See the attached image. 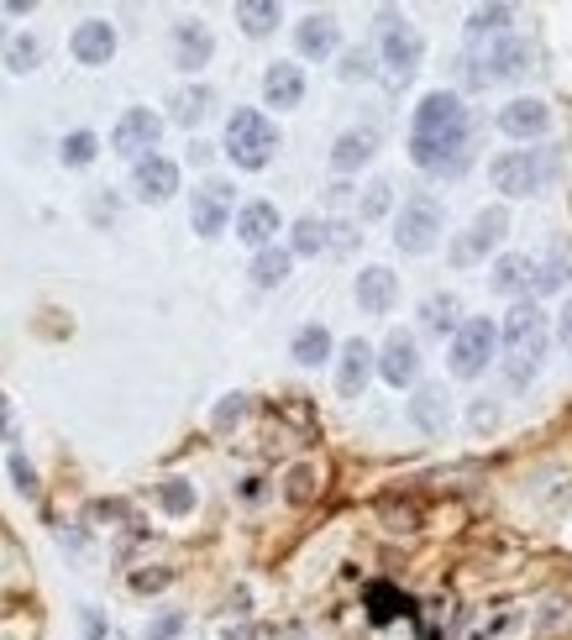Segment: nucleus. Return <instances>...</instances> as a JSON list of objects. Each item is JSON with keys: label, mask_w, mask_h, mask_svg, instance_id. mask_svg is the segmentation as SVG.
I'll list each match as a JSON object with an SVG mask.
<instances>
[{"label": "nucleus", "mask_w": 572, "mask_h": 640, "mask_svg": "<svg viewBox=\"0 0 572 640\" xmlns=\"http://www.w3.org/2000/svg\"><path fill=\"white\" fill-rule=\"evenodd\" d=\"M494 347H499V326L478 315V321H462L452 336V373L457 378H478L488 357H494Z\"/></svg>", "instance_id": "0eeeda50"}, {"label": "nucleus", "mask_w": 572, "mask_h": 640, "mask_svg": "<svg viewBox=\"0 0 572 640\" xmlns=\"http://www.w3.org/2000/svg\"><path fill=\"white\" fill-rule=\"evenodd\" d=\"M95 153H100L95 131H69V137H63V148H59V158L69 163V168H90Z\"/></svg>", "instance_id": "f704fd0d"}, {"label": "nucleus", "mask_w": 572, "mask_h": 640, "mask_svg": "<svg viewBox=\"0 0 572 640\" xmlns=\"http://www.w3.org/2000/svg\"><path fill=\"white\" fill-rule=\"evenodd\" d=\"M11 478H16V488H22L27 499H37V473H32V462L22 457V452H11Z\"/></svg>", "instance_id": "79ce46f5"}, {"label": "nucleus", "mask_w": 572, "mask_h": 640, "mask_svg": "<svg viewBox=\"0 0 572 640\" xmlns=\"http://www.w3.org/2000/svg\"><path fill=\"white\" fill-rule=\"evenodd\" d=\"M373 367L384 373V384H394V389H410V384L421 378V352H415V336L394 331L389 341H384V352L373 357Z\"/></svg>", "instance_id": "ddd939ff"}, {"label": "nucleus", "mask_w": 572, "mask_h": 640, "mask_svg": "<svg viewBox=\"0 0 572 640\" xmlns=\"http://www.w3.org/2000/svg\"><path fill=\"white\" fill-rule=\"evenodd\" d=\"M568 278H572V247L557 242V247H551V258H546V263H536V278H531V284H536L542 294H551V289H562Z\"/></svg>", "instance_id": "7c9ffc66"}, {"label": "nucleus", "mask_w": 572, "mask_h": 640, "mask_svg": "<svg viewBox=\"0 0 572 640\" xmlns=\"http://www.w3.org/2000/svg\"><path fill=\"white\" fill-rule=\"evenodd\" d=\"M373 148H378V137H373L368 126H358V131H341V137H336V148H332V168H336V174H358L362 163L373 158Z\"/></svg>", "instance_id": "b1692460"}, {"label": "nucleus", "mask_w": 572, "mask_h": 640, "mask_svg": "<svg viewBox=\"0 0 572 640\" xmlns=\"http://www.w3.org/2000/svg\"><path fill=\"white\" fill-rule=\"evenodd\" d=\"M358 305L368 310V315H389V310L399 305V278H394V268H362Z\"/></svg>", "instance_id": "f3484780"}, {"label": "nucleus", "mask_w": 572, "mask_h": 640, "mask_svg": "<svg viewBox=\"0 0 572 640\" xmlns=\"http://www.w3.org/2000/svg\"><path fill=\"white\" fill-rule=\"evenodd\" d=\"M232 184L226 179H206L195 189V200H189V221H195V231L200 237H221L226 231V221H232Z\"/></svg>", "instance_id": "1a4fd4ad"}, {"label": "nucleus", "mask_w": 572, "mask_h": 640, "mask_svg": "<svg viewBox=\"0 0 572 640\" xmlns=\"http://www.w3.org/2000/svg\"><path fill=\"white\" fill-rule=\"evenodd\" d=\"M169 582H174L169 567H148V573H132V593H163Z\"/></svg>", "instance_id": "a19ab883"}, {"label": "nucleus", "mask_w": 572, "mask_h": 640, "mask_svg": "<svg viewBox=\"0 0 572 640\" xmlns=\"http://www.w3.org/2000/svg\"><path fill=\"white\" fill-rule=\"evenodd\" d=\"M241 415H247V394H226L221 404H215L211 426L215 430H232V426H241Z\"/></svg>", "instance_id": "58836bf2"}, {"label": "nucleus", "mask_w": 572, "mask_h": 640, "mask_svg": "<svg viewBox=\"0 0 572 640\" xmlns=\"http://www.w3.org/2000/svg\"><path fill=\"white\" fill-rule=\"evenodd\" d=\"M505 231H510V211H505V205H488V211L468 226V237L452 242V263H478V258H488L494 247L505 242Z\"/></svg>", "instance_id": "9d476101"}, {"label": "nucleus", "mask_w": 572, "mask_h": 640, "mask_svg": "<svg viewBox=\"0 0 572 640\" xmlns=\"http://www.w3.org/2000/svg\"><path fill=\"white\" fill-rule=\"evenodd\" d=\"M378 53H384V68H389L394 79H410L415 68H421V32L410 27L405 16H394V11H384V37H378Z\"/></svg>", "instance_id": "6e6552de"}, {"label": "nucleus", "mask_w": 572, "mask_h": 640, "mask_svg": "<svg viewBox=\"0 0 572 640\" xmlns=\"http://www.w3.org/2000/svg\"><path fill=\"white\" fill-rule=\"evenodd\" d=\"M557 168H562V158L557 148H525V153H499L488 163V179L499 194H510V200H525V194H542L546 184L557 179Z\"/></svg>", "instance_id": "7ed1b4c3"}, {"label": "nucleus", "mask_w": 572, "mask_h": 640, "mask_svg": "<svg viewBox=\"0 0 572 640\" xmlns=\"http://www.w3.org/2000/svg\"><path fill=\"white\" fill-rule=\"evenodd\" d=\"M132 189H137L148 205L174 200V194H179V163H174V158H158V153L137 158V163H132Z\"/></svg>", "instance_id": "9b49d317"}, {"label": "nucleus", "mask_w": 572, "mask_h": 640, "mask_svg": "<svg viewBox=\"0 0 572 640\" xmlns=\"http://www.w3.org/2000/svg\"><path fill=\"white\" fill-rule=\"evenodd\" d=\"M278 16H284V11H278L273 0H241L237 5V22L247 37H269V32L278 27Z\"/></svg>", "instance_id": "2f4dec72"}, {"label": "nucleus", "mask_w": 572, "mask_h": 640, "mask_svg": "<svg viewBox=\"0 0 572 640\" xmlns=\"http://www.w3.org/2000/svg\"><path fill=\"white\" fill-rule=\"evenodd\" d=\"M0 436H5V441L16 436V426H11V410H5V394H0Z\"/></svg>", "instance_id": "8fccbe9b"}, {"label": "nucleus", "mask_w": 572, "mask_h": 640, "mask_svg": "<svg viewBox=\"0 0 572 640\" xmlns=\"http://www.w3.org/2000/svg\"><path fill=\"white\" fill-rule=\"evenodd\" d=\"M421 326L431 336H457V326H462V300L457 294H431L421 305Z\"/></svg>", "instance_id": "a878e982"}, {"label": "nucleus", "mask_w": 572, "mask_h": 640, "mask_svg": "<svg viewBox=\"0 0 572 640\" xmlns=\"http://www.w3.org/2000/svg\"><path fill=\"white\" fill-rule=\"evenodd\" d=\"M42 63V42L32 37V32H22V37H11L5 42V68H16V74H32Z\"/></svg>", "instance_id": "72a5a7b5"}, {"label": "nucleus", "mask_w": 572, "mask_h": 640, "mask_svg": "<svg viewBox=\"0 0 572 640\" xmlns=\"http://www.w3.org/2000/svg\"><path fill=\"white\" fill-rule=\"evenodd\" d=\"M79 625H85V640H121L116 630L105 625V614H100V610H85V619H79Z\"/></svg>", "instance_id": "49530a36"}, {"label": "nucleus", "mask_w": 572, "mask_h": 640, "mask_svg": "<svg viewBox=\"0 0 572 640\" xmlns=\"http://www.w3.org/2000/svg\"><path fill=\"white\" fill-rule=\"evenodd\" d=\"M284 493H289V504H304V499H315V467H310V462L289 467V478H284Z\"/></svg>", "instance_id": "4c0bfd02"}, {"label": "nucleus", "mask_w": 572, "mask_h": 640, "mask_svg": "<svg viewBox=\"0 0 572 640\" xmlns=\"http://www.w3.org/2000/svg\"><path fill=\"white\" fill-rule=\"evenodd\" d=\"M158 137H163V122H158L152 111H126L116 122V131H111V148L137 163V158H148L152 148H158Z\"/></svg>", "instance_id": "f8f14e48"}, {"label": "nucleus", "mask_w": 572, "mask_h": 640, "mask_svg": "<svg viewBox=\"0 0 572 640\" xmlns=\"http://www.w3.org/2000/svg\"><path fill=\"white\" fill-rule=\"evenodd\" d=\"M557 341H562V347L572 352V300H568V310L557 315Z\"/></svg>", "instance_id": "09e8293b"}, {"label": "nucleus", "mask_w": 572, "mask_h": 640, "mask_svg": "<svg viewBox=\"0 0 572 640\" xmlns=\"http://www.w3.org/2000/svg\"><path fill=\"white\" fill-rule=\"evenodd\" d=\"M468 426H473V430H494V426H499V410H494V399H478V404L468 410Z\"/></svg>", "instance_id": "a18cd8bd"}, {"label": "nucleus", "mask_w": 572, "mask_h": 640, "mask_svg": "<svg viewBox=\"0 0 572 640\" xmlns=\"http://www.w3.org/2000/svg\"><path fill=\"white\" fill-rule=\"evenodd\" d=\"M499 131L514 137V142L546 137V131H551V105H546V100H510V105L499 111Z\"/></svg>", "instance_id": "4468645a"}, {"label": "nucleus", "mask_w": 572, "mask_h": 640, "mask_svg": "<svg viewBox=\"0 0 572 640\" xmlns=\"http://www.w3.org/2000/svg\"><path fill=\"white\" fill-rule=\"evenodd\" d=\"M158 504H163L169 515H189V510H195V484H184V478L158 484Z\"/></svg>", "instance_id": "e433bc0d"}, {"label": "nucleus", "mask_w": 572, "mask_h": 640, "mask_svg": "<svg viewBox=\"0 0 572 640\" xmlns=\"http://www.w3.org/2000/svg\"><path fill=\"white\" fill-rule=\"evenodd\" d=\"M362 237H358V226H326V247H341V252H352Z\"/></svg>", "instance_id": "de8ad7c7"}, {"label": "nucleus", "mask_w": 572, "mask_h": 640, "mask_svg": "<svg viewBox=\"0 0 572 640\" xmlns=\"http://www.w3.org/2000/svg\"><path fill=\"white\" fill-rule=\"evenodd\" d=\"M226 153H232L237 168L258 174L278 153V131H273V122L263 111H232V122H226Z\"/></svg>", "instance_id": "39448f33"}, {"label": "nucleus", "mask_w": 572, "mask_h": 640, "mask_svg": "<svg viewBox=\"0 0 572 640\" xmlns=\"http://www.w3.org/2000/svg\"><path fill=\"white\" fill-rule=\"evenodd\" d=\"M336 42H341V27H336L326 11H315V16H304L300 27H295V48H300L304 59H332Z\"/></svg>", "instance_id": "6ab92c4d"}, {"label": "nucleus", "mask_w": 572, "mask_h": 640, "mask_svg": "<svg viewBox=\"0 0 572 640\" xmlns=\"http://www.w3.org/2000/svg\"><path fill=\"white\" fill-rule=\"evenodd\" d=\"M179 630H184V614H158V619L148 625V636H142V640H174Z\"/></svg>", "instance_id": "37998d69"}, {"label": "nucleus", "mask_w": 572, "mask_h": 640, "mask_svg": "<svg viewBox=\"0 0 572 640\" xmlns=\"http://www.w3.org/2000/svg\"><path fill=\"white\" fill-rule=\"evenodd\" d=\"M505 373H510V389H525V384H536V373L546 363V341H551V326H546V315L536 305H514L510 321H505Z\"/></svg>", "instance_id": "f03ea898"}, {"label": "nucleus", "mask_w": 572, "mask_h": 640, "mask_svg": "<svg viewBox=\"0 0 572 640\" xmlns=\"http://www.w3.org/2000/svg\"><path fill=\"white\" fill-rule=\"evenodd\" d=\"M315 258V252H326V221L321 215H300L295 221V247H289V258Z\"/></svg>", "instance_id": "473e14b6"}, {"label": "nucleus", "mask_w": 572, "mask_h": 640, "mask_svg": "<svg viewBox=\"0 0 572 640\" xmlns=\"http://www.w3.org/2000/svg\"><path fill=\"white\" fill-rule=\"evenodd\" d=\"M389 179H378V184H368V200H362V215H384L389 211Z\"/></svg>", "instance_id": "c03bdc74"}, {"label": "nucleus", "mask_w": 572, "mask_h": 640, "mask_svg": "<svg viewBox=\"0 0 572 640\" xmlns=\"http://www.w3.org/2000/svg\"><path fill=\"white\" fill-rule=\"evenodd\" d=\"M531 278H536V258H525V252H505L494 263V289H505V294H520Z\"/></svg>", "instance_id": "bb28decb"}, {"label": "nucleus", "mask_w": 572, "mask_h": 640, "mask_svg": "<svg viewBox=\"0 0 572 640\" xmlns=\"http://www.w3.org/2000/svg\"><path fill=\"white\" fill-rule=\"evenodd\" d=\"M368 373H373V347L362 341V336H352L347 347H341V367H336V389L347 399L362 394V384H368Z\"/></svg>", "instance_id": "412c9836"}, {"label": "nucleus", "mask_w": 572, "mask_h": 640, "mask_svg": "<svg viewBox=\"0 0 572 640\" xmlns=\"http://www.w3.org/2000/svg\"><path fill=\"white\" fill-rule=\"evenodd\" d=\"M289 263H295V258H289L284 247H263V252H252V284H258V289H278V284L289 278Z\"/></svg>", "instance_id": "c85d7f7f"}, {"label": "nucleus", "mask_w": 572, "mask_h": 640, "mask_svg": "<svg viewBox=\"0 0 572 640\" xmlns=\"http://www.w3.org/2000/svg\"><path fill=\"white\" fill-rule=\"evenodd\" d=\"M473 111L462 105V95L452 90H431L415 105V122H410V158L425 174H442L457 179L468 163H473Z\"/></svg>", "instance_id": "f257e3e1"}, {"label": "nucleus", "mask_w": 572, "mask_h": 640, "mask_svg": "<svg viewBox=\"0 0 572 640\" xmlns=\"http://www.w3.org/2000/svg\"><path fill=\"white\" fill-rule=\"evenodd\" d=\"M263 100H269L273 111H295L304 100V68H295V63H269V74H263Z\"/></svg>", "instance_id": "a211bd4d"}, {"label": "nucleus", "mask_w": 572, "mask_h": 640, "mask_svg": "<svg viewBox=\"0 0 572 640\" xmlns=\"http://www.w3.org/2000/svg\"><path fill=\"white\" fill-rule=\"evenodd\" d=\"M0 48H5V27H0Z\"/></svg>", "instance_id": "3c124183"}, {"label": "nucleus", "mask_w": 572, "mask_h": 640, "mask_svg": "<svg viewBox=\"0 0 572 640\" xmlns=\"http://www.w3.org/2000/svg\"><path fill=\"white\" fill-rule=\"evenodd\" d=\"M368 619L373 625H394V619H405V614H415V599L410 593H399L394 582H368Z\"/></svg>", "instance_id": "5701e85b"}, {"label": "nucleus", "mask_w": 572, "mask_h": 640, "mask_svg": "<svg viewBox=\"0 0 572 640\" xmlns=\"http://www.w3.org/2000/svg\"><path fill=\"white\" fill-rule=\"evenodd\" d=\"M211 105H215L211 85H189V90L174 95V122H179V126H200L206 116H211Z\"/></svg>", "instance_id": "c756f323"}, {"label": "nucleus", "mask_w": 572, "mask_h": 640, "mask_svg": "<svg viewBox=\"0 0 572 640\" xmlns=\"http://www.w3.org/2000/svg\"><path fill=\"white\" fill-rule=\"evenodd\" d=\"M215 53V37L206 22H179L174 27V59H179V68H206Z\"/></svg>", "instance_id": "4be33fe9"}, {"label": "nucleus", "mask_w": 572, "mask_h": 640, "mask_svg": "<svg viewBox=\"0 0 572 640\" xmlns=\"http://www.w3.org/2000/svg\"><path fill=\"white\" fill-rule=\"evenodd\" d=\"M289 352H295V363L300 367H321L326 357H332V331H326V326H300Z\"/></svg>", "instance_id": "cd10ccee"}, {"label": "nucleus", "mask_w": 572, "mask_h": 640, "mask_svg": "<svg viewBox=\"0 0 572 640\" xmlns=\"http://www.w3.org/2000/svg\"><path fill=\"white\" fill-rule=\"evenodd\" d=\"M410 421H415V430H425V436H442V430L452 426V394H447L442 384H425L421 394L410 399Z\"/></svg>", "instance_id": "2eb2a0df"}, {"label": "nucleus", "mask_w": 572, "mask_h": 640, "mask_svg": "<svg viewBox=\"0 0 572 640\" xmlns=\"http://www.w3.org/2000/svg\"><path fill=\"white\" fill-rule=\"evenodd\" d=\"M536 63V48L525 42V37H505V42H488L483 53H473V59L462 63V74H468V85L473 90H488V85H505V79H520L525 68Z\"/></svg>", "instance_id": "20e7f679"}, {"label": "nucleus", "mask_w": 572, "mask_h": 640, "mask_svg": "<svg viewBox=\"0 0 572 640\" xmlns=\"http://www.w3.org/2000/svg\"><path fill=\"white\" fill-rule=\"evenodd\" d=\"M525 625V610H499L494 619H478L473 630H468V640H505L510 630H520Z\"/></svg>", "instance_id": "c9c22d12"}, {"label": "nucleus", "mask_w": 572, "mask_h": 640, "mask_svg": "<svg viewBox=\"0 0 572 640\" xmlns=\"http://www.w3.org/2000/svg\"><path fill=\"white\" fill-rule=\"evenodd\" d=\"M237 237L252 252H263V247L278 237V211H273L269 200H252V205H241L237 211Z\"/></svg>", "instance_id": "aec40b11"}, {"label": "nucleus", "mask_w": 572, "mask_h": 640, "mask_svg": "<svg viewBox=\"0 0 572 640\" xmlns=\"http://www.w3.org/2000/svg\"><path fill=\"white\" fill-rule=\"evenodd\" d=\"M69 48H74V59L79 63L100 68V63L116 59V27H111V22H85V27H74Z\"/></svg>", "instance_id": "dca6fc26"}, {"label": "nucleus", "mask_w": 572, "mask_h": 640, "mask_svg": "<svg viewBox=\"0 0 572 640\" xmlns=\"http://www.w3.org/2000/svg\"><path fill=\"white\" fill-rule=\"evenodd\" d=\"M394 242L405 252H431L442 242V205L431 194H410L399 205V221H394Z\"/></svg>", "instance_id": "423d86ee"}, {"label": "nucleus", "mask_w": 572, "mask_h": 640, "mask_svg": "<svg viewBox=\"0 0 572 640\" xmlns=\"http://www.w3.org/2000/svg\"><path fill=\"white\" fill-rule=\"evenodd\" d=\"M514 27V5H478L468 11V37L473 42H505Z\"/></svg>", "instance_id": "393cba45"}, {"label": "nucleus", "mask_w": 572, "mask_h": 640, "mask_svg": "<svg viewBox=\"0 0 572 640\" xmlns=\"http://www.w3.org/2000/svg\"><path fill=\"white\" fill-rule=\"evenodd\" d=\"M341 79H373V53L368 48H352V53H341V68H336Z\"/></svg>", "instance_id": "ea45409f"}]
</instances>
